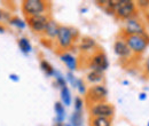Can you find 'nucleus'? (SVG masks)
<instances>
[{"label":"nucleus","mask_w":149,"mask_h":126,"mask_svg":"<svg viewBox=\"0 0 149 126\" xmlns=\"http://www.w3.org/2000/svg\"><path fill=\"white\" fill-rule=\"evenodd\" d=\"M113 51L120 57H127L131 54V49L129 48L126 41H124V40H116V42L113 45Z\"/></svg>","instance_id":"10"},{"label":"nucleus","mask_w":149,"mask_h":126,"mask_svg":"<svg viewBox=\"0 0 149 126\" xmlns=\"http://www.w3.org/2000/svg\"><path fill=\"white\" fill-rule=\"evenodd\" d=\"M91 113L95 117H104V118H111L115 113V109L111 104L106 103V102H100V103H95L93 107L91 108Z\"/></svg>","instance_id":"5"},{"label":"nucleus","mask_w":149,"mask_h":126,"mask_svg":"<svg viewBox=\"0 0 149 126\" xmlns=\"http://www.w3.org/2000/svg\"><path fill=\"white\" fill-rule=\"evenodd\" d=\"M92 126H111V120L110 118L95 117L92 119Z\"/></svg>","instance_id":"16"},{"label":"nucleus","mask_w":149,"mask_h":126,"mask_svg":"<svg viewBox=\"0 0 149 126\" xmlns=\"http://www.w3.org/2000/svg\"><path fill=\"white\" fill-rule=\"evenodd\" d=\"M53 126H63V124H62V123H60V122H56Z\"/></svg>","instance_id":"31"},{"label":"nucleus","mask_w":149,"mask_h":126,"mask_svg":"<svg viewBox=\"0 0 149 126\" xmlns=\"http://www.w3.org/2000/svg\"><path fill=\"white\" fill-rule=\"evenodd\" d=\"M138 5L141 7H147L149 6V1H138Z\"/></svg>","instance_id":"27"},{"label":"nucleus","mask_w":149,"mask_h":126,"mask_svg":"<svg viewBox=\"0 0 149 126\" xmlns=\"http://www.w3.org/2000/svg\"><path fill=\"white\" fill-rule=\"evenodd\" d=\"M60 57H61V60L65 63V65L71 71L76 70V68H77V60H76V57H74V55H71L70 53H64V54L61 55Z\"/></svg>","instance_id":"12"},{"label":"nucleus","mask_w":149,"mask_h":126,"mask_svg":"<svg viewBox=\"0 0 149 126\" xmlns=\"http://www.w3.org/2000/svg\"><path fill=\"white\" fill-rule=\"evenodd\" d=\"M55 112H56V116H57L56 120L60 122V123H62L63 119H64V108H63V106H62L61 102H56L55 103Z\"/></svg>","instance_id":"19"},{"label":"nucleus","mask_w":149,"mask_h":126,"mask_svg":"<svg viewBox=\"0 0 149 126\" xmlns=\"http://www.w3.org/2000/svg\"><path fill=\"white\" fill-rule=\"evenodd\" d=\"M76 86H77L78 90L80 92V94H85V93H86V87H85L84 83H83V81H81L80 79L76 80Z\"/></svg>","instance_id":"23"},{"label":"nucleus","mask_w":149,"mask_h":126,"mask_svg":"<svg viewBox=\"0 0 149 126\" xmlns=\"http://www.w3.org/2000/svg\"><path fill=\"white\" fill-rule=\"evenodd\" d=\"M94 47H95V41L92 38H88V37L83 38L81 41H80V45H79V48L81 51H84V52L90 51V49H92Z\"/></svg>","instance_id":"14"},{"label":"nucleus","mask_w":149,"mask_h":126,"mask_svg":"<svg viewBox=\"0 0 149 126\" xmlns=\"http://www.w3.org/2000/svg\"><path fill=\"white\" fill-rule=\"evenodd\" d=\"M148 22H149V13H148Z\"/></svg>","instance_id":"33"},{"label":"nucleus","mask_w":149,"mask_h":126,"mask_svg":"<svg viewBox=\"0 0 149 126\" xmlns=\"http://www.w3.org/2000/svg\"><path fill=\"white\" fill-rule=\"evenodd\" d=\"M125 32L129 36H143L145 33V29L142 26V24L135 19V18H129L126 21V25H125Z\"/></svg>","instance_id":"8"},{"label":"nucleus","mask_w":149,"mask_h":126,"mask_svg":"<svg viewBox=\"0 0 149 126\" xmlns=\"http://www.w3.org/2000/svg\"><path fill=\"white\" fill-rule=\"evenodd\" d=\"M0 21H1V22L10 21V15H9V13H8V12H6V10L0 9Z\"/></svg>","instance_id":"22"},{"label":"nucleus","mask_w":149,"mask_h":126,"mask_svg":"<svg viewBox=\"0 0 149 126\" xmlns=\"http://www.w3.org/2000/svg\"><path fill=\"white\" fill-rule=\"evenodd\" d=\"M113 12L119 18L129 19L135 13V3L131 0H117L115 1Z\"/></svg>","instance_id":"2"},{"label":"nucleus","mask_w":149,"mask_h":126,"mask_svg":"<svg viewBox=\"0 0 149 126\" xmlns=\"http://www.w3.org/2000/svg\"><path fill=\"white\" fill-rule=\"evenodd\" d=\"M9 23H10V24H13V25H16V26H19V28H21V29H23V28L25 26V24H24V22H23L22 19H19V17L10 18V21H9Z\"/></svg>","instance_id":"21"},{"label":"nucleus","mask_w":149,"mask_h":126,"mask_svg":"<svg viewBox=\"0 0 149 126\" xmlns=\"http://www.w3.org/2000/svg\"><path fill=\"white\" fill-rule=\"evenodd\" d=\"M40 68H41V70L45 72L47 76L54 74V69H53V67H52L47 61H45V60H42V61L40 62Z\"/></svg>","instance_id":"20"},{"label":"nucleus","mask_w":149,"mask_h":126,"mask_svg":"<svg viewBox=\"0 0 149 126\" xmlns=\"http://www.w3.org/2000/svg\"><path fill=\"white\" fill-rule=\"evenodd\" d=\"M61 100H62V102H63L64 106H70V103H71L70 90H69V88L67 86L61 88Z\"/></svg>","instance_id":"15"},{"label":"nucleus","mask_w":149,"mask_h":126,"mask_svg":"<svg viewBox=\"0 0 149 126\" xmlns=\"http://www.w3.org/2000/svg\"><path fill=\"white\" fill-rule=\"evenodd\" d=\"M126 44L131 49V52L135 54H141L145 52L148 45V40L143 36H127L126 37Z\"/></svg>","instance_id":"4"},{"label":"nucleus","mask_w":149,"mask_h":126,"mask_svg":"<svg viewBox=\"0 0 149 126\" xmlns=\"http://www.w3.org/2000/svg\"><path fill=\"white\" fill-rule=\"evenodd\" d=\"M146 71L149 73V57L147 58V61H146Z\"/></svg>","instance_id":"29"},{"label":"nucleus","mask_w":149,"mask_h":126,"mask_svg":"<svg viewBox=\"0 0 149 126\" xmlns=\"http://www.w3.org/2000/svg\"><path fill=\"white\" fill-rule=\"evenodd\" d=\"M28 23L35 32H44L46 29V25L48 23V17L44 14L30 16V17H28Z\"/></svg>","instance_id":"7"},{"label":"nucleus","mask_w":149,"mask_h":126,"mask_svg":"<svg viewBox=\"0 0 149 126\" xmlns=\"http://www.w3.org/2000/svg\"><path fill=\"white\" fill-rule=\"evenodd\" d=\"M19 46L21 51L25 54H28L29 52H31V44L26 38H21L19 40Z\"/></svg>","instance_id":"17"},{"label":"nucleus","mask_w":149,"mask_h":126,"mask_svg":"<svg viewBox=\"0 0 149 126\" xmlns=\"http://www.w3.org/2000/svg\"><path fill=\"white\" fill-rule=\"evenodd\" d=\"M3 32H5V28L0 25V33H3Z\"/></svg>","instance_id":"32"},{"label":"nucleus","mask_w":149,"mask_h":126,"mask_svg":"<svg viewBox=\"0 0 149 126\" xmlns=\"http://www.w3.org/2000/svg\"><path fill=\"white\" fill-rule=\"evenodd\" d=\"M81 108H83V100L80 97H76V100H74V109H76V111H81Z\"/></svg>","instance_id":"24"},{"label":"nucleus","mask_w":149,"mask_h":126,"mask_svg":"<svg viewBox=\"0 0 149 126\" xmlns=\"http://www.w3.org/2000/svg\"><path fill=\"white\" fill-rule=\"evenodd\" d=\"M146 97H147V95H146V93H141V94H140V96H139V100H141V101H143V100H146Z\"/></svg>","instance_id":"28"},{"label":"nucleus","mask_w":149,"mask_h":126,"mask_svg":"<svg viewBox=\"0 0 149 126\" xmlns=\"http://www.w3.org/2000/svg\"><path fill=\"white\" fill-rule=\"evenodd\" d=\"M103 71H99V70H92L91 72L87 73V80L92 84H99L103 80Z\"/></svg>","instance_id":"13"},{"label":"nucleus","mask_w":149,"mask_h":126,"mask_svg":"<svg viewBox=\"0 0 149 126\" xmlns=\"http://www.w3.org/2000/svg\"><path fill=\"white\" fill-rule=\"evenodd\" d=\"M56 80H57V84L61 86V88L62 87H65L67 86V84H65V80H64V78L60 74V73H57V76H56Z\"/></svg>","instance_id":"25"},{"label":"nucleus","mask_w":149,"mask_h":126,"mask_svg":"<svg viewBox=\"0 0 149 126\" xmlns=\"http://www.w3.org/2000/svg\"><path fill=\"white\" fill-rule=\"evenodd\" d=\"M81 124H83L81 111H74L71 116V126H81Z\"/></svg>","instance_id":"18"},{"label":"nucleus","mask_w":149,"mask_h":126,"mask_svg":"<svg viewBox=\"0 0 149 126\" xmlns=\"http://www.w3.org/2000/svg\"><path fill=\"white\" fill-rule=\"evenodd\" d=\"M58 25L55 21L53 19H48V23L46 25V29H45V35L48 37V38H54L57 36V32H58Z\"/></svg>","instance_id":"11"},{"label":"nucleus","mask_w":149,"mask_h":126,"mask_svg":"<svg viewBox=\"0 0 149 126\" xmlns=\"http://www.w3.org/2000/svg\"><path fill=\"white\" fill-rule=\"evenodd\" d=\"M22 8H23L24 14L28 17H30V16L41 15L46 10L47 3L42 0H25L23 1Z\"/></svg>","instance_id":"1"},{"label":"nucleus","mask_w":149,"mask_h":126,"mask_svg":"<svg viewBox=\"0 0 149 126\" xmlns=\"http://www.w3.org/2000/svg\"><path fill=\"white\" fill-rule=\"evenodd\" d=\"M107 95H108V90H107V88L104 86H102V85H94L87 92V99H88V101L93 102L94 104L102 102L107 97Z\"/></svg>","instance_id":"6"},{"label":"nucleus","mask_w":149,"mask_h":126,"mask_svg":"<svg viewBox=\"0 0 149 126\" xmlns=\"http://www.w3.org/2000/svg\"><path fill=\"white\" fill-rule=\"evenodd\" d=\"M10 79H14V80H19V78H17V76L16 74H10Z\"/></svg>","instance_id":"30"},{"label":"nucleus","mask_w":149,"mask_h":126,"mask_svg":"<svg viewBox=\"0 0 149 126\" xmlns=\"http://www.w3.org/2000/svg\"><path fill=\"white\" fill-rule=\"evenodd\" d=\"M67 126H71V125H67Z\"/></svg>","instance_id":"34"},{"label":"nucleus","mask_w":149,"mask_h":126,"mask_svg":"<svg viewBox=\"0 0 149 126\" xmlns=\"http://www.w3.org/2000/svg\"><path fill=\"white\" fill-rule=\"evenodd\" d=\"M147 126H149V124H148V125H147Z\"/></svg>","instance_id":"35"},{"label":"nucleus","mask_w":149,"mask_h":126,"mask_svg":"<svg viewBox=\"0 0 149 126\" xmlns=\"http://www.w3.org/2000/svg\"><path fill=\"white\" fill-rule=\"evenodd\" d=\"M68 79L70 80V83L72 84V85H76V80H74V74L71 73V72H69L68 73Z\"/></svg>","instance_id":"26"},{"label":"nucleus","mask_w":149,"mask_h":126,"mask_svg":"<svg viewBox=\"0 0 149 126\" xmlns=\"http://www.w3.org/2000/svg\"><path fill=\"white\" fill-rule=\"evenodd\" d=\"M77 35L76 30L71 29V28H68V26H60L58 28V32H57V42L58 45L62 47V48H68L71 46L72 41H74V36Z\"/></svg>","instance_id":"3"},{"label":"nucleus","mask_w":149,"mask_h":126,"mask_svg":"<svg viewBox=\"0 0 149 126\" xmlns=\"http://www.w3.org/2000/svg\"><path fill=\"white\" fill-rule=\"evenodd\" d=\"M109 63H108V58L104 53L102 52H97L93 56L92 62H91V68L92 70H99V71H104L108 68Z\"/></svg>","instance_id":"9"}]
</instances>
